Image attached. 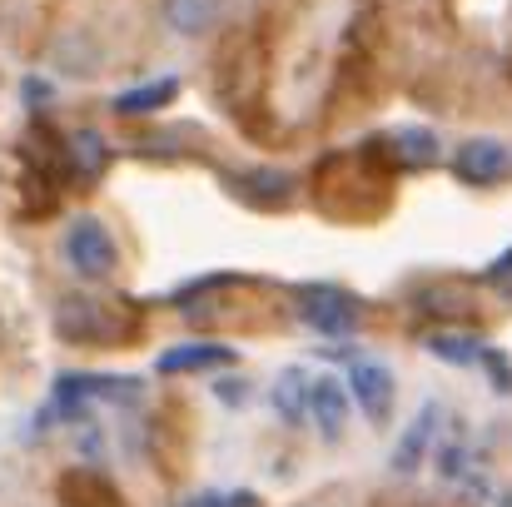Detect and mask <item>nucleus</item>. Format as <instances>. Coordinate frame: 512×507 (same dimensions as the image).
Here are the masks:
<instances>
[{"label":"nucleus","mask_w":512,"mask_h":507,"mask_svg":"<svg viewBox=\"0 0 512 507\" xmlns=\"http://www.w3.org/2000/svg\"><path fill=\"white\" fill-rule=\"evenodd\" d=\"M160 10L174 35H204L219 20V0H165Z\"/></svg>","instance_id":"9b49d317"},{"label":"nucleus","mask_w":512,"mask_h":507,"mask_svg":"<svg viewBox=\"0 0 512 507\" xmlns=\"http://www.w3.org/2000/svg\"><path fill=\"white\" fill-rule=\"evenodd\" d=\"M174 90H179V80H150V85H135V90H125L120 100H115V110L120 115H145V110H160V105H170Z\"/></svg>","instance_id":"f8f14e48"},{"label":"nucleus","mask_w":512,"mask_h":507,"mask_svg":"<svg viewBox=\"0 0 512 507\" xmlns=\"http://www.w3.org/2000/svg\"><path fill=\"white\" fill-rule=\"evenodd\" d=\"M294 314H299V324H304L309 334L353 338L358 334V319H363V304H358L353 294H343V289L319 284V289H299V294H294Z\"/></svg>","instance_id":"f257e3e1"},{"label":"nucleus","mask_w":512,"mask_h":507,"mask_svg":"<svg viewBox=\"0 0 512 507\" xmlns=\"http://www.w3.org/2000/svg\"><path fill=\"white\" fill-rule=\"evenodd\" d=\"M269 403H274V413H279L289 428L309 423V403H314V373H304V368H284V373L274 378V388H269Z\"/></svg>","instance_id":"6e6552de"},{"label":"nucleus","mask_w":512,"mask_h":507,"mask_svg":"<svg viewBox=\"0 0 512 507\" xmlns=\"http://www.w3.org/2000/svg\"><path fill=\"white\" fill-rule=\"evenodd\" d=\"M189 507H259L249 493H199Z\"/></svg>","instance_id":"2eb2a0df"},{"label":"nucleus","mask_w":512,"mask_h":507,"mask_svg":"<svg viewBox=\"0 0 512 507\" xmlns=\"http://www.w3.org/2000/svg\"><path fill=\"white\" fill-rule=\"evenodd\" d=\"M348 398L363 408L368 423H388V408H393V373L378 363V358H358L348 363Z\"/></svg>","instance_id":"7ed1b4c3"},{"label":"nucleus","mask_w":512,"mask_h":507,"mask_svg":"<svg viewBox=\"0 0 512 507\" xmlns=\"http://www.w3.org/2000/svg\"><path fill=\"white\" fill-rule=\"evenodd\" d=\"M309 418H314V428H319L324 438H339L343 423H348V383L329 378V373H319V378H314V403H309Z\"/></svg>","instance_id":"1a4fd4ad"},{"label":"nucleus","mask_w":512,"mask_h":507,"mask_svg":"<svg viewBox=\"0 0 512 507\" xmlns=\"http://www.w3.org/2000/svg\"><path fill=\"white\" fill-rule=\"evenodd\" d=\"M388 150H393V160L403 169H428V165H438L443 140L433 130H393L388 135Z\"/></svg>","instance_id":"9d476101"},{"label":"nucleus","mask_w":512,"mask_h":507,"mask_svg":"<svg viewBox=\"0 0 512 507\" xmlns=\"http://www.w3.org/2000/svg\"><path fill=\"white\" fill-rule=\"evenodd\" d=\"M453 165L458 174L468 179V184H503L512 174V150L503 140H468V145H458V155H453Z\"/></svg>","instance_id":"39448f33"},{"label":"nucleus","mask_w":512,"mask_h":507,"mask_svg":"<svg viewBox=\"0 0 512 507\" xmlns=\"http://www.w3.org/2000/svg\"><path fill=\"white\" fill-rule=\"evenodd\" d=\"M55 329L70 338V343H95V338H115L120 334V319H115L100 299L75 294V299H65V304L55 309Z\"/></svg>","instance_id":"20e7f679"},{"label":"nucleus","mask_w":512,"mask_h":507,"mask_svg":"<svg viewBox=\"0 0 512 507\" xmlns=\"http://www.w3.org/2000/svg\"><path fill=\"white\" fill-rule=\"evenodd\" d=\"M428 353H438V358H453V363H488L493 358V348H483L478 338H428Z\"/></svg>","instance_id":"4468645a"},{"label":"nucleus","mask_w":512,"mask_h":507,"mask_svg":"<svg viewBox=\"0 0 512 507\" xmlns=\"http://www.w3.org/2000/svg\"><path fill=\"white\" fill-rule=\"evenodd\" d=\"M65 264H70L80 279H110V274H115L120 249H115L110 229H105L95 214H80V219L65 229Z\"/></svg>","instance_id":"f03ea898"},{"label":"nucleus","mask_w":512,"mask_h":507,"mask_svg":"<svg viewBox=\"0 0 512 507\" xmlns=\"http://www.w3.org/2000/svg\"><path fill=\"white\" fill-rule=\"evenodd\" d=\"M70 160H75L80 174H100V165H105V140L95 130H75L70 135Z\"/></svg>","instance_id":"ddd939ff"},{"label":"nucleus","mask_w":512,"mask_h":507,"mask_svg":"<svg viewBox=\"0 0 512 507\" xmlns=\"http://www.w3.org/2000/svg\"><path fill=\"white\" fill-rule=\"evenodd\" d=\"M239 353L229 343H174L155 358V373H214V368H229Z\"/></svg>","instance_id":"423d86ee"},{"label":"nucleus","mask_w":512,"mask_h":507,"mask_svg":"<svg viewBox=\"0 0 512 507\" xmlns=\"http://www.w3.org/2000/svg\"><path fill=\"white\" fill-rule=\"evenodd\" d=\"M438 423H443V408H438V403H423V408H418V418L408 423L403 443L393 448V473H418V463L433 453Z\"/></svg>","instance_id":"0eeeda50"}]
</instances>
